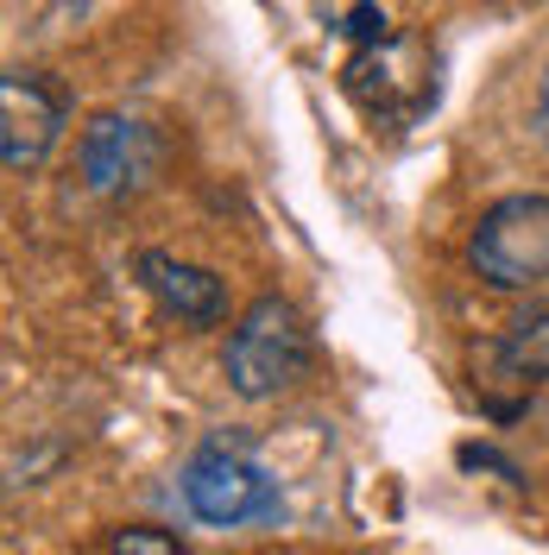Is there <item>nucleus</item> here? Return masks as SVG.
Here are the masks:
<instances>
[{"mask_svg": "<svg viewBox=\"0 0 549 555\" xmlns=\"http://www.w3.org/2000/svg\"><path fill=\"white\" fill-rule=\"evenodd\" d=\"M183 505L215 530H234V524H272L284 512L278 480L246 454V442L234 436H208L203 449L183 461Z\"/></svg>", "mask_w": 549, "mask_h": 555, "instance_id": "f257e3e1", "label": "nucleus"}, {"mask_svg": "<svg viewBox=\"0 0 549 555\" xmlns=\"http://www.w3.org/2000/svg\"><path fill=\"white\" fill-rule=\"evenodd\" d=\"M309 366V328L297 304L259 297L228 335V385L241 398H278L284 385H297Z\"/></svg>", "mask_w": 549, "mask_h": 555, "instance_id": "f03ea898", "label": "nucleus"}, {"mask_svg": "<svg viewBox=\"0 0 549 555\" xmlns=\"http://www.w3.org/2000/svg\"><path fill=\"white\" fill-rule=\"evenodd\" d=\"M468 259L499 291L549 284V196H506L481 215Z\"/></svg>", "mask_w": 549, "mask_h": 555, "instance_id": "7ed1b4c3", "label": "nucleus"}, {"mask_svg": "<svg viewBox=\"0 0 549 555\" xmlns=\"http://www.w3.org/2000/svg\"><path fill=\"white\" fill-rule=\"evenodd\" d=\"M64 127V89L44 82L38 69H7L0 82V165L13 177L38 171Z\"/></svg>", "mask_w": 549, "mask_h": 555, "instance_id": "20e7f679", "label": "nucleus"}, {"mask_svg": "<svg viewBox=\"0 0 549 555\" xmlns=\"http://www.w3.org/2000/svg\"><path fill=\"white\" fill-rule=\"evenodd\" d=\"M76 165H82V183L95 196H139L145 177L158 171V133L133 114H95L82 127Z\"/></svg>", "mask_w": 549, "mask_h": 555, "instance_id": "39448f33", "label": "nucleus"}, {"mask_svg": "<svg viewBox=\"0 0 549 555\" xmlns=\"http://www.w3.org/2000/svg\"><path fill=\"white\" fill-rule=\"evenodd\" d=\"M347 76H385V82H360L354 89V102L367 107L373 120H385V127H398V89L411 95V107L423 114V107H436V57H430V44H417V38H373L354 64H347Z\"/></svg>", "mask_w": 549, "mask_h": 555, "instance_id": "423d86ee", "label": "nucleus"}, {"mask_svg": "<svg viewBox=\"0 0 549 555\" xmlns=\"http://www.w3.org/2000/svg\"><path fill=\"white\" fill-rule=\"evenodd\" d=\"M139 278L152 284V297L165 310H177L183 322H196V328L228 315V284L215 272H203V266H183L171 253H139Z\"/></svg>", "mask_w": 549, "mask_h": 555, "instance_id": "0eeeda50", "label": "nucleus"}, {"mask_svg": "<svg viewBox=\"0 0 549 555\" xmlns=\"http://www.w3.org/2000/svg\"><path fill=\"white\" fill-rule=\"evenodd\" d=\"M493 353H499V366H506L512 379L544 385L549 379V315H524V322H512V335L493 347Z\"/></svg>", "mask_w": 549, "mask_h": 555, "instance_id": "6e6552de", "label": "nucleus"}, {"mask_svg": "<svg viewBox=\"0 0 549 555\" xmlns=\"http://www.w3.org/2000/svg\"><path fill=\"white\" fill-rule=\"evenodd\" d=\"M107 555H183V550H177V537H165V530L133 524V530H114L107 537Z\"/></svg>", "mask_w": 549, "mask_h": 555, "instance_id": "1a4fd4ad", "label": "nucleus"}, {"mask_svg": "<svg viewBox=\"0 0 549 555\" xmlns=\"http://www.w3.org/2000/svg\"><path fill=\"white\" fill-rule=\"evenodd\" d=\"M531 127H537V139L549 145V69H544V82H537V114H531Z\"/></svg>", "mask_w": 549, "mask_h": 555, "instance_id": "9d476101", "label": "nucleus"}]
</instances>
